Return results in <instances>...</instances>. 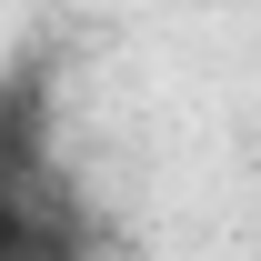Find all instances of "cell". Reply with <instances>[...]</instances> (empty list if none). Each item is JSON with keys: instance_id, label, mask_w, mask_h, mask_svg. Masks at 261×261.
Instances as JSON below:
<instances>
[{"instance_id": "6da1fadb", "label": "cell", "mask_w": 261, "mask_h": 261, "mask_svg": "<svg viewBox=\"0 0 261 261\" xmlns=\"http://www.w3.org/2000/svg\"><path fill=\"white\" fill-rule=\"evenodd\" d=\"M81 251V221L61 211V171H31L0 191V261H61Z\"/></svg>"}, {"instance_id": "7a4b0ae2", "label": "cell", "mask_w": 261, "mask_h": 261, "mask_svg": "<svg viewBox=\"0 0 261 261\" xmlns=\"http://www.w3.org/2000/svg\"><path fill=\"white\" fill-rule=\"evenodd\" d=\"M31 171H50V70L20 61V70H0V191Z\"/></svg>"}]
</instances>
